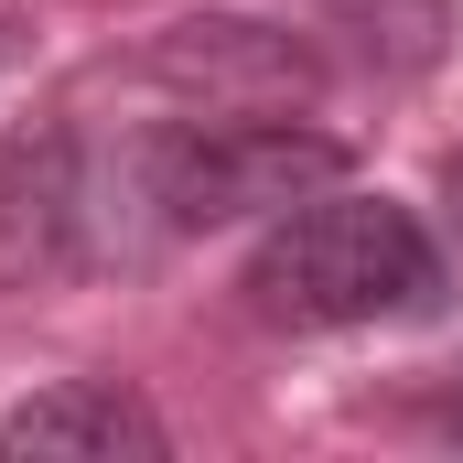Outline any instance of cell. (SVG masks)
<instances>
[{
  "label": "cell",
  "instance_id": "8992f818",
  "mask_svg": "<svg viewBox=\"0 0 463 463\" xmlns=\"http://www.w3.org/2000/svg\"><path fill=\"white\" fill-rule=\"evenodd\" d=\"M324 33H345L366 65H388V76H431L442 54H453L463 11L453 0H302Z\"/></svg>",
  "mask_w": 463,
  "mask_h": 463
},
{
  "label": "cell",
  "instance_id": "3957f363",
  "mask_svg": "<svg viewBox=\"0 0 463 463\" xmlns=\"http://www.w3.org/2000/svg\"><path fill=\"white\" fill-rule=\"evenodd\" d=\"M151 87L205 98L216 118H291L302 98H324V54L280 22H237V11H184L162 22V43L140 54Z\"/></svg>",
  "mask_w": 463,
  "mask_h": 463
},
{
  "label": "cell",
  "instance_id": "7a4b0ae2",
  "mask_svg": "<svg viewBox=\"0 0 463 463\" xmlns=\"http://www.w3.org/2000/svg\"><path fill=\"white\" fill-rule=\"evenodd\" d=\"M345 140L335 129H291V118H173L140 129L118 184L129 205H151V237H205L248 216H291L302 194L345 184Z\"/></svg>",
  "mask_w": 463,
  "mask_h": 463
},
{
  "label": "cell",
  "instance_id": "52a82bcc",
  "mask_svg": "<svg viewBox=\"0 0 463 463\" xmlns=\"http://www.w3.org/2000/svg\"><path fill=\"white\" fill-rule=\"evenodd\" d=\"M442 205H453V227H463V151L442 162Z\"/></svg>",
  "mask_w": 463,
  "mask_h": 463
},
{
  "label": "cell",
  "instance_id": "6da1fadb",
  "mask_svg": "<svg viewBox=\"0 0 463 463\" xmlns=\"http://www.w3.org/2000/svg\"><path fill=\"white\" fill-rule=\"evenodd\" d=\"M248 302L269 324H302V335L431 324L453 302V259H442V237L420 227L410 205L355 194V184H324L291 216H269L259 259H248Z\"/></svg>",
  "mask_w": 463,
  "mask_h": 463
},
{
  "label": "cell",
  "instance_id": "5b68a950",
  "mask_svg": "<svg viewBox=\"0 0 463 463\" xmlns=\"http://www.w3.org/2000/svg\"><path fill=\"white\" fill-rule=\"evenodd\" d=\"M0 453H173V431H162V410L151 399H129L118 377H65V388H43V399H22L11 420H0Z\"/></svg>",
  "mask_w": 463,
  "mask_h": 463
},
{
  "label": "cell",
  "instance_id": "ba28073f",
  "mask_svg": "<svg viewBox=\"0 0 463 463\" xmlns=\"http://www.w3.org/2000/svg\"><path fill=\"white\" fill-rule=\"evenodd\" d=\"M442 431H453V442H463V388H453V399H442Z\"/></svg>",
  "mask_w": 463,
  "mask_h": 463
},
{
  "label": "cell",
  "instance_id": "277c9868",
  "mask_svg": "<svg viewBox=\"0 0 463 463\" xmlns=\"http://www.w3.org/2000/svg\"><path fill=\"white\" fill-rule=\"evenodd\" d=\"M98 259V162L76 129L33 118L0 140V280H54Z\"/></svg>",
  "mask_w": 463,
  "mask_h": 463
}]
</instances>
